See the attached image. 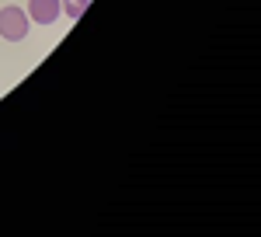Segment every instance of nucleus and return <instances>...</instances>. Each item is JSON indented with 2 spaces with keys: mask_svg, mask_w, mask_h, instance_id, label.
<instances>
[{
  "mask_svg": "<svg viewBox=\"0 0 261 237\" xmlns=\"http://www.w3.org/2000/svg\"><path fill=\"white\" fill-rule=\"evenodd\" d=\"M28 18L32 21H39V25H56L63 14V4L60 0H28Z\"/></svg>",
  "mask_w": 261,
  "mask_h": 237,
  "instance_id": "2",
  "label": "nucleus"
},
{
  "mask_svg": "<svg viewBox=\"0 0 261 237\" xmlns=\"http://www.w3.org/2000/svg\"><path fill=\"white\" fill-rule=\"evenodd\" d=\"M63 4V14H66V18H84V11H87V4H91V0H60Z\"/></svg>",
  "mask_w": 261,
  "mask_h": 237,
  "instance_id": "3",
  "label": "nucleus"
},
{
  "mask_svg": "<svg viewBox=\"0 0 261 237\" xmlns=\"http://www.w3.org/2000/svg\"><path fill=\"white\" fill-rule=\"evenodd\" d=\"M28 28H32V18H28L24 7H18V4L0 7V39L4 42H24Z\"/></svg>",
  "mask_w": 261,
  "mask_h": 237,
  "instance_id": "1",
  "label": "nucleus"
}]
</instances>
